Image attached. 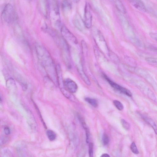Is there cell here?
<instances>
[{
  "instance_id": "1",
  "label": "cell",
  "mask_w": 157,
  "mask_h": 157,
  "mask_svg": "<svg viewBox=\"0 0 157 157\" xmlns=\"http://www.w3.org/2000/svg\"><path fill=\"white\" fill-rule=\"evenodd\" d=\"M35 48L40 63L52 80L54 82H57L56 67L49 53L45 48L38 44L36 45Z\"/></svg>"
},
{
  "instance_id": "2",
  "label": "cell",
  "mask_w": 157,
  "mask_h": 157,
  "mask_svg": "<svg viewBox=\"0 0 157 157\" xmlns=\"http://www.w3.org/2000/svg\"><path fill=\"white\" fill-rule=\"evenodd\" d=\"M49 14L52 22L57 26L60 25V18L58 5L55 1H52L50 5Z\"/></svg>"
},
{
  "instance_id": "3",
  "label": "cell",
  "mask_w": 157,
  "mask_h": 157,
  "mask_svg": "<svg viewBox=\"0 0 157 157\" xmlns=\"http://www.w3.org/2000/svg\"><path fill=\"white\" fill-rule=\"evenodd\" d=\"M2 17L7 23H10L13 20L14 11L11 4L8 3L5 6L2 12Z\"/></svg>"
},
{
  "instance_id": "4",
  "label": "cell",
  "mask_w": 157,
  "mask_h": 157,
  "mask_svg": "<svg viewBox=\"0 0 157 157\" xmlns=\"http://www.w3.org/2000/svg\"><path fill=\"white\" fill-rule=\"evenodd\" d=\"M92 15L89 4L86 2L84 8L83 22L84 26L87 29L90 28L92 26Z\"/></svg>"
},
{
  "instance_id": "5",
  "label": "cell",
  "mask_w": 157,
  "mask_h": 157,
  "mask_svg": "<svg viewBox=\"0 0 157 157\" xmlns=\"http://www.w3.org/2000/svg\"><path fill=\"white\" fill-rule=\"evenodd\" d=\"M103 76L105 78L108 82L111 87L120 92L124 94L129 97L132 96L131 92L127 89L124 87L116 82L111 80L105 75L104 74Z\"/></svg>"
},
{
  "instance_id": "6",
  "label": "cell",
  "mask_w": 157,
  "mask_h": 157,
  "mask_svg": "<svg viewBox=\"0 0 157 157\" xmlns=\"http://www.w3.org/2000/svg\"><path fill=\"white\" fill-rule=\"evenodd\" d=\"M60 31L62 35L67 40L75 44L78 43L76 38L65 26L62 25L61 27Z\"/></svg>"
},
{
  "instance_id": "7",
  "label": "cell",
  "mask_w": 157,
  "mask_h": 157,
  "mask_svg": "<svg viewBox=\"0 0 157 157\" xmlns=\"http://www.w3.org/2000/svg\"><path fill=\"white\" fill-rule=\"evenodd\" d=\"M64 88L71 93H75L78 90V86L72 80L67 78L63 81Z\"/></svg>"
},
{
  "instance_id": "8",
  "label": "cell",
  "mask_w": 157,
  "mask_h": 157,
  "mask_svg": "<svg viewBox=\"0 0 157 157\" xmlns=\"http://www.w3.org/2000/svg\"><path fill=\"white\" fill-rule=\"evenodd\" d=\"M130 70L144 78L148 81H153L150 75L145 70L139 68L132 67Z\"/></svg>"
},
{
  "instance_id": "9",
  "label": "cell",
  "mask_w": 157,
  "mask_h": 157,
  "mask_svg": "<svg viewBox=\"0 0 157 157\" xmlns=\"http://www.w3.org/2000/svg\"><path fill=\"white\" fill-rule=\"evenodd\" d=\"M135 8L143 12L146 10V7L144 3L141 0H128Z\"/></svg>"
},
{
  "instance_id": "10",
  "label": "cell",
  "mask_w": 157,
  "mask_h": 157,
  "mask_svg": "<svg viewBox=\"0 0 157 157\" xmlns=\"http://www.w3.org/2000/svg\"><path fill=\"white\" fill-rule=\"evenodd\" d=\"M56 67L57 82L61 89L64 87L63 85L64 80L63 79L62 71L59 65H57Z\"/></svg>"
},
{
  "instance_id": "11",
  "label": "cell",
  "mask_w": 157,
  "mask_h": 157,
  "mask_svg": "<svg viewBox=\"0 0 157 157\" xmlns=\"http://www.w3.org/2000/svg\"><path fill=\"white\" fill-rule=\"evenodd\" d=\"M62 8L63 12H69L71 9V4L70 0H63Z\"/></svg>"
},
{
  "instance_id": "12",
  "label": "cell",
  "mask_w": 157,
  "mask_h": 157,
  "mask_svg": "<svg viewBox=\"0 0 157 157\" xmlns=\"http://www.w3.org/2000/svg\"><path fill=\"white\" fill-rule=\"evenodd\" d=\"M61 90L63 94L67 98L74 102L78 101L77 100L72 93L66 90L64 87L61 88Z\"/></svg>"
},
{
  "instance_id": "13",
  "label": "cell",
  "mask_w": 157,
  "mask_h": 157,
  "mask_svg": "<svg viewBox=\"0 0 157 157\" xmlns=\"http://www.w3.org/2000/svg\"><path fill=\"white\" fill-rule=\"evenodd\" d=\"M117 9L121 13L125 14L126 13V9L125 8L122 2L120 0H113Z\"/></svg>"
},
{
  "instance_id": "14",
  "label": "cell",
  "mask_w": 157,
  "mask_h": 157,
  "mask_svg": "<svg viewBox=\"0 0 157 157\" xmlns=\"http://www.w3.org/2000/svg\"><path fill=\"white\" fill-rule=\"evenodd\" d=\"M142 118L144 121L151 126L155 134H157V127L154 121L151 118L146 117L143 116Z\"/></svg>"
},
{
  "instance_id": "15",
  "label": "cell",
  "mask_w": 157,
  "mask_h": 157,
  "mask_svg": "<svg viewBox=\"0 0 157 157\" xmlns=\"http://www.w3.org/2000/svg\"><path fill=\"white\" fill-rule=\"evenodd\" d=\"M78 71L81 78L84 82L88 85H90L91 84L90 82L84 71L80 69H78Z\"/></svg>"
},
{
  "instance_id": "16",
  "label": "cell",
  "mask_w": 157,
  "mask_h": 157,
  "mask_svg": "<svg viewBox=\"0 0 157 157\" xmlns=\"http://www.w3.org/2000/svg\"><path fill=\"white\" fill-rule=\"evenodd\" d=\"M81 122L82 126L85 131L86 137V142L87 143H89L90 137V133L89 129L87 127L86 123L84 121H82Z\"/></svg>"
},
{
  "instance_id": "17",
  "label": "cell",
  "mask_w": 157,
  "mask_h": 157,
  "mask_svg": "<svg viewBox=\"0 0 157 157\" xmlns=\"http://www.w3.org/2000/svg\"><path fill=\"white\" fill-rule=\"evenodd\" d=\"M85 100L88 103L95 108H97L98 106V103L95 99L90 98H86Z\"/></svg>"
},
{
  "instance_id": "18",
  "label": "cell",
  "mask_w": 157,
  "mask_h": 157,
  "mask_svg": "<svg viewBox=\"0 0 157 157\" xmlns=\"http://www.w3.org/2000/svg\"><path fill=\"white\" fill-rule=\"evenodd\" d=\"M46 134L48 138L50 141H53L56 139V134L52 130H48L46 132Z\"/></svg>"
},
{
  "instance_id": "19",
  "label": "cell",
  "mask_w": 157,
  "mask_h": 157,
  "mask_svg": "<svg viewBox=\"0 0 157 157\" xmlns=\"http://www.w3.org/2000/svg\"><path fill=\"white\" fill-rule=\"evenodd\" d=\"M113 103L117 108L120 111L124 109V106L122 103L117 100H114Z\"/></svg>"
},
{
  "instance_id": "20",
  "label": "cell",
  "mask_w": 157,
  "mask_h": 157,
  "mask_svg": "<svg viewBox=\"0 0 157 157\" xmlns=\"http://www.w3.org/2000/svg\"><path fill=\"white\" fill-rule=\"evenodd\" d=\"M102 141L103 144L107 145L109 143V139L108 135L105 133H104L102 136Z\"/></svg>"
},
{
  "instance_id": "21",
  "label": "cell",
  "mask_w": 157,
  "mask_h": 157,
  "mask_svg": "<svg viewBox=\"0 0 157 157\" xmlns=\"http://www.w3.org/2000/svg\"><path fill=\"white\" fill-rule=\"evenodd\" d=\"M130 149L132 152L135 154H138L139 153V151L137 148L135 143L134 142H132L130 146Z\"/></svg>"
},
{
  "instance_id": "22",
  "label": "cell",
  "mask_w": 157,
  "mask_h": 157,
  "mask_svg": "<svg viewBox=\"0 0 157 157\" xmlns=\"http://www.w3.org/2000/svg\"><path fill=\"white\" fill-rule=\"evenodd\" d=\"M121 122L122 126L126 130H129L130 128L129 124L124 119L121 120Z\"/></svg>"
},
{
  "instance_id": "23",
  "label": "cell",
  "mask_w": 157,
  "mask_h": 157,
  "mask_svg": "<svg viewBox=\"0 0 157 157\" xmlns=\"http://www.w3.org/2000/svg\"><path fill=\"white\" fill-rule=\"evenodd\" d=\"M146 60L150 63L157 65V58L147 57L146 58Z\"/></svg>"
},
{
  "instance_id": "24",
  "label": "cell",
  "mask_w": 157,
  "mask_h": 157,
  "mask_svg": "<svg viewBox=\"0 0 157 157\" xmlns=\"http://www.w3.org/2000/svg\"><path fill=\"white\" fill-rule=\"evenodd\" d=\"M81 45L82 53L85 55L87 53V46L86 42L83 40H82L81 41Z\"/></svg>"
},
{
  "instance_id": "25",
  "label": "cell",
  "mask_w": 157,
  "mask_h": 157,
  "mask_svg": "<svg viewBox=\"0 0 157 157\" xmlns=\"http://www.w3.org/2000/svg\"><path fill=\"white\" fill-rule=\"evenodd\" d=\"M93 143H90L89 145V156L90 157L93 156Z\"/></svg>"
},
{
  "instance_id": "26",
  "label": "cell",
  "mask_w": 157,
  "mask_h": 157,
  "mask_svg": "<svg viewBox=\"0 0 157 157\" xmlns=\"http://www.w3.org/2000/svg\"><path fill=\"white\" fill-rule=\"evenodd\" d=\"M79 20L78 18H75L74 20V22L76 26L80 29H81V25Z\"/></svg>"
},
{
  "instance_id": "27",
  "label": "cell",
  "mask_w": 157,
  "mask_h": 157,
  "mask_svg": "<svg viewBox=\"0 0 157 157\" xmlns=\"http://www.w3.org/2000/svg\"><path fill=\"white\" fill-rule=\"evenodd\" d=\"M150 35L152 39L157 41V33H151L150 34Z\"/></svg>"
},
{
  "instance_id": "28",
  "label": "cell",
  "mask_w": 157,
  "mask_h": 157,
  "mask_svg": "<svg viewBox=\"0 0 157 157\" xmlns=\"http://www.w3.org/2000/svg\"><path fill=\"white\" fill-rule=\"evenodd\" d=\"M4 131L5 134L8 135L10 133V130L9 128L7 127H5L4 128Z\"/></svg>"
},
{
  "instance_id": "29",
  "label": "cell",
  "mask_w": 157,
  "mask_h": 157,
  "mask_svg": "<svg viewBox=\"0 0 157 157\" xmlns=\"http://www.w3.org/2000/svg\"><path fill=\"white\" fill-rule=\"evenodd\" d=\"M101 157H109V155L107 153H104L102 154L101 156Z\"/></svg>"
},
{
  "instance_id": "30",
  "label": "cell",
  "mask_w": 157,
  "mask_h": 157,
  "mask_svg": "<svg viewBox=\"0 0 157 157\" xmlns=\"http://www.w3.org/2000/svg\"><path fill=\"white\" fill-rule=\"evenodd\" d=\"M80 0H73V1L75 3H77L79 2Z\"/></svg>"
},
{
  "instance_id": "31",
  "label": "cell",
  "mask_w": 157,
  "mask_h": 157,
  "mask_svg": "<svg viewBox=\"0 0 157 157\" xmlns=\"http://www.w3.org/2000/svg\"><path fill=\"white\" fill-rule=\"evenodd\" d=\"M155 50L157 52V48H155Z\"/></svg>"
}]
</instances>
